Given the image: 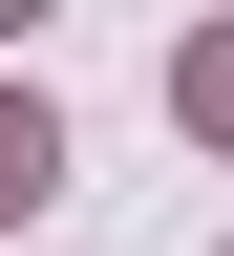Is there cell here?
<instances>
[{
    "label": "cell",
    "mask_w": 234,
    "mask_h": 256,
    "mask_svg": "<svg viewBox=\"0 0 234 256\" xmlns=\"http://www.w3.org/2000/svg\"><path fill=\"white\" fill-rule=\"evenodd\" d=\"M171 107H192V128L234 150V43H192V64H171Z\"/></svg>",
    "instance_id": "7a4b0ae2"
},
{
    "label": "cell",
    "mask_w": 234,
    "mask_h": 256,
    "mask_svg": "<svg viewBox=\"0 0 234 256\" xmlns=\"http://www.w3.org/2000/svg\"><path fill=\"white\" fill-rule=\"evenodd\" d=\"M43 192H64V107H43V86H0V214H43Z\"/></svg>",
    "instance_id": "6da1fadb"
}]
</instances>
